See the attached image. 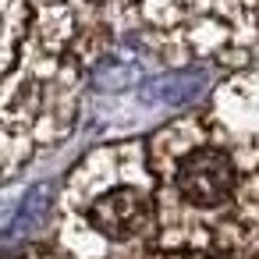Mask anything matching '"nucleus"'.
<instances>
[{
  "mask_svg": "<svg viewBox=\"0 0 259 259\" xmlns=\"http://www.w3.org/2000/svg\"><path fill=\"white\" fill-rule=\"evenodd\" d=\"M160 252L245 259L259 252V71H234L206 107L149 139Z\"/></svg>",
  "mask_w": 259,
  "mask_h": 259,
  "instance_id": "obj_1",
  "label": "nucleus"
},
{
  "mask_svg": "<svg viewBox=\"0 0 259 259\" xmlns=\"http://www.w3.org/2000/svg\"><path fill=\"white\" fill-rule=\"evenodd\" d=\"M245 259H259V252H252V255H245Z\"/></svg>",
  "mask_w": 259,
  "mask_h": 259,
  "instance_id": "obj_6",
  "label": "nucleus"
},
{
  "mask_svg": "<svg viewBox=\"0 0 259 259\" xmlns=\"http://www.w3.org/2000/svg\"><path fill=\"white\" fill-rule=\"evenodd\" d=\"M0 259H64L57 248H29V252H15V255H0Z\"/></svg>",
  "mask_w": 259,
  "mask_h": 259,
  "instance_id": "obj_5",
  "label": "nucleus"
},
{
  "mask_svg": "<svg viewBox=\"0 0 259 259\" xmlns=\"http://www.w3.org/2000/svg\"><path fill=\"white\" fill-rule=\"evenodd\" d=\"M64 259H146L160 252V199L146 139L103 142L64 178L54 206Z\"/></svg>",
  "mask_w": 259,
  "mask_h": 259,
  "instance_id": "obj_2",
  "label": "nucleus"
},
{
  "mask_svg": "<svg viewBox=\"0 0 259 259\" xmlns=\"http://www.w3.org/2000/svg\"><path fill=\"white\" fill-rule=\"evenodd\" d=\"M32 22V0H0V78L11 75Z\"/></svg>",
  "mask_w": 259,
  "mask_h": 259,
  "instance_id": "obj_3",
  "label": "nucleus"
},
{
  "mask_svg": "<svg viewBox=\"0 0 259 259\" xmlns=\"http://www.w3.org/2000/svg\"><path fill=\"white\" fill-rule=\"evenodd\" d=\"M146 259H231V255H209V252H153Z\"/></svg>",
  "mask_w": 259,
  "mask_h": 259,
  "instance_id": "obj_4",
  "label": "nucleus"
}]
</instances>
